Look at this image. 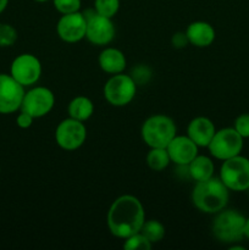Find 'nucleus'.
Wrapping results in <instances>:
<instances>
[{
    "instance_id": "f257e3e1",
    "label": "nucleus",
    "mask_w": 249,
    "mask_h": 250,
    "mask_svg": "<svg viewBox=\"0 0 249 250\" xmlns=\"http://www.w3.org/2000/svg\"><path fill=\"white\" fill-rule=\"evenodd\" d=\"M106 221L112 236L126 239L132 234L141 232L145 221V212L138 198L124 194L112 203L107 211Z\"/></svg>"
},
{
    "instance_id": "f03ea898",
    "label": "nucleus",
    "mask_w": 249,
    "mask_h": 250,
    "mask_svg": "<svg viewBox=\"0 0 249 250\" xmlns=\"http://www.w3.org/2000/svg\"><path fill=\"white\" fill-rule=\"evenodd\" d=\"M228 199L229 189L221 178L214 176L197 182L192 190L193 205L204 214H217L226 208Z\"/></svg>"
},
{
    "instance_id": "7ed1b4c3",
    "label": "nucleus",
    "mask_w": 249,
    "mask_h": 250,
    "mask_svg": "<svg viewBox=\"0 0 249 250\" xmlns=\"http://www.w3.org/2000/svg\"><path fill=\"white\" fill-rule=\"evenodd\" d=\"M141 134L143 142L149 148H166L177 136V127L171 117L158 114L144 121Z\"/></svg>"
},
{
    "instance_id": "20e7f679",
    "label": "nucleus",
    "mask_w": 249,
    "mask_h": 250,
    "mask_svg": "<svg viewBox=\"0 0 249 250\" xmlns=\"http://www.w3.org/2000/svg\"><path fill=\"white\" fill-rule=\"evenodd\" d=\"M246 220L237 210H221L212 221V234L221 243H237L244 238Z\"/></svg>"
},
{
    "instance_id": "39448f33",
    "label": "nucleus",
    "mask_w": 249,
    "mask_h": 250,
    "mask_svg": "<svg viewBox=\"0 0 249 250\" xmlns=\"http://www.w3.org/2000/svg\"><path fill=\"white\" fill-rule=\"evenodd\" d=\"M220 178L229 190L243 192L249 189V159L239 154L225 160L220 168Z\"/></svg>"
},
{
    "instance_id": "423d86ee",
    "label": "nucleus",
    "mask_w": 249,
    "mask_h": 250,
    "mask_svg": "<svg viewBox=\"0 0 249 250\" xmlns=\"http://www.w3.org/2000/svg\"><path fill=\"white\" fill-rule=\"evenodd\" d=\"M137 87L131 75H112L104 85V98L112 106H126L136 97Z\"/></svg>"
},
{
    "instance_id": "0eeeda50",
    "label": "nucleus",
    "mask_w": 249,
    "mask_h": 250,
    "mask_svg": "<svg viewBox=\"0 0 249 250\" xmlns=\"http://www.w3.org/2000/svg\"><path fill=\"white\" fill-rule=\"evenodd\" d=\"M211 156L225 161L241 154L243 149V138L234 128H222L215 132L211 142L208 146Z\"/></svg>"
},
{
    "instance_id": "6e6552de",
    "label": "nucleus",
    "mask_w": 249,
    "mask_h": 250,
    "mask_svg": "<svg viewBox=\"0 0 249 250\" xmlns=\"http://www.w3.org/2000/svg\"><path fill=\"white\" fill-rule=\"evenodd\" d=\"M85 139L87 128L84 124L71 117L62 120L55 129L56 144L63 150H77L85 143Z\"/></svg>"
},
{
    "instance_id": "1a4fd4ad",
    "label": "nucleus",
    "mask_w": 249,
    "mask_h": 250,
    "mask_svg": "<svg viewBox=\"0 0 249 250\" xmlns=\"http://www.w3.org/2000/svg\"><path fill=\"white\" fill-rule=\"evenodd\" d=\"M55 105V95L46 87H34L24 93L20 111H24L34 119L46 116Z\"/></svg>"
},
{
    "instance_id": "9d476101",
    "label": "nucleus",
    "mask_w": 249,
    "mask_h": 250,
    "mask_svg": "<svg viewBox=\"0 0 249 250\" xmlns=\"http://www.w3.org/2000/svg\"><path fill=\"white\" fill-rule=\"evenodd\" d=\"M10 75L23 87H31L42 76L41 60L33 54H21L12 61Z\"/></svg>"
},
{
    "instance_id": "9b49d317",
    "label": "nucleus",
    "mask_w": 249,
    "mask_h": 250,
    "mask_svg": "<svg viewBox=\"0 0 249 250\" xmlns=\"http://www.w3.org/2000/svg\"><path fill=\"white\" fill-rule=\"evenodd\" d=\"M24 87L11 75L0 73V114H12L21 109Z\"/></svg>"
},
{
    "instance_id": "f8f14e48",
    "label": "nucleus",
    "mask_w": 249,
    "mask_h": 250,
    "mask_svg": "<svg viewBox=\"0 0 249 250\" xmlns=\"http://www.w3.org/2000/svg\"><path fill=\"white\" fill-rule=\"evenodd\" d=\"M87 20L81 11L66 14L59 19L56 33L65 43H78L85 38Z\"/></svg>"
},
{
    "instance_id": "ddd939ff",
    "label": "nucleus",
    "mask_w": 249,
    "mask_h": 250,
    "mask_svg": "<svg viewBox=\"0 0 249 250\" xmlns=\"http://www.w3.org/2000/svg\"><path fill=\"white\" fill-rule=\"evenodd\" d=\"M115 34H116V29H115L112 19L102 16L97 12L89 19H87L85 38L93 45H107L114 41Z\"/></svg>"
},
{
    "instance_id": "4468645a",
    "label": "nucleus",
    "mask_w": 249,
    "mask_h": 250,
    "mask_svg": "<svg viewBox=\"0 0 249 250\" xmlns=\"http://www.w3.org/2000/svg\"><path fill=\"white\" fill-rule=\"evenodd\" d=\"M171 163L178 166H187L198 155L199 146L188 136H176L166 146Z\"/></svg>"
},
{
    "instance_id": "2eb2a0df",
    "label": "nucleus",
    "mask_w": 249,
    "mask_h": 250,
    "mask_svg": "<svg viewBox=\"0 0 249 250\" xmlns=\"http://www.w3.org/2000/svg\"><path fill=\"white\" fill-rule=\"evenodd\" d=\"M215 132H216V128H215L214 122L204 116L193 119L187 127V136L199 148H208Z\"/></svg>"
},
{
    "instance_id": "dca6fc26",
    "label": "nucleus",
    "mask_w": 249,
    "mask_h": 250,
    "mask_svg": "<svg viewBox=\"0 0 249 250\" xmlns=\"http://www.w3.org/2000/svg\"><path fill=\"white\" fill-rule=\"evenodd\" d=\"M186 34L188 37L189 44L197 48H207L210 46L215 41V28L205 21L192 22L186 29Z\"/></svg>"
},
{
    "instance_id": "f3484780",
    "label": "nucleus",
    "mask_w": 249,
    "mask_h": 250,
    "mask_svg": "<svg viewBox=\"0 0 249 250\" xmlns=\"http://www.w3.org/2000/svg\"><path fill=\"white\" fill-rule=\"evenodd\" d=\"M100 68L109 75L122 73L127 66V60L124 54L116 48H105L98 58Z\"/></svg>"
},
{
    "instance_id": "a211bd4d",
    "label": "nucleus",
    "mask_w": 249,
    "mask_h": 250,
    "mask_svg": "<svg viewBox=\"0 0 249 250\" xmlns=\"http://www.w3.org/2000/svg\"><path fill=\"white\" fill-rule=\"evenodd\" d=\"M188 175L192 180L195 182H200V181L209 180L210 177L214 176L215 166L211 159L209 156L199 155L198 154L192 161L187 165Z\"/></svg>"
},
{
    "instance_id": "6ab92c4d",
    "label": "nucleus",
    "mask_w": 249,
    "mask_h": 250,
    "mask_svg": "<svg viewBox=\"0 0 249 250\" xmlns=\"http://www.w3.org/2000/svg\"><path fill=\"white\" fill-rule=\"evenodd\" d=\"M67 112L68 117H71V119L85 122L94 114V104L89 98L84 97V95H78L70 102Z\"/></svg>"
},
{
    "instance_id": "aec40b11",
    "label": "nucleus",
    "mask_w": 249,
    "mask_h": 250,
    "mask_svg": "<svg viewBox=\"0 0 249 250\" xmlns=\"http://www.w3.org/2000/svg\"><path fill=\"white\" fill-rule=\"evenodd\" d=\"M171 163L170 155L166 148H150L149 153L146 154V164L153 171L165 170Z\"/></svg>"
},
{
    "instance_id": "412c9836",
    "label": "nucleus",
    "mask_w": 249,
    "mask_h": 250,
    "mask_svg": "<svg viewBox=\"0 0 249 250\" xmlns=\"http://www.w3.org/2000/svg\"><path fill=\"white\" fill-rule=\"evenodd\" d=\"M165 226L161 224L158 220H149V221H144L143 226L141 229V233L150 242L151 244L159 243L163 241L165 237Z\"/></svg>"
},
{
    "instance_id": "4be33fe9",
    "label": "nucleus",
    "mask_w": 249,
    "mask_h": 250,
    "mask_svg": "<svg viewBox=\"0 0 249 250\" xmlns=\"http://www.w3.org/2000/svg\"><path fill=\"white\" fill-rule=\"evenodd\" d=\"M97 14L112 19L120 10V0H94Z\"/></svg>"
},
{
    "instance_id": "5701e85b",
    "label": "nucleus",
    "mask_w": 249,
    "mask_h": 250,
    "mask_svg": "<svg viewBox=\"0 0 249 250\" xmlns=\"http://www.w3.org/2000/svg\"><path fill=\"white\" fill-rule=\"evenodd\" d=\"M153 244L141 233H134L129 236L128 238L124 239V250H150Z\"/></svg>"
},
{
    "instance_id": "b1692460",
    "label": "nucleus",
    "mask_w": 249,
    "mask_h": 250,
    "mask_svg": "<svg viewBox=\"0 0 249 250\" xmlns=\"http://www.w3.org/2000/svg\"><path fill=\"white\" fill-rule=\"evenodd\" d=\"M17 41V31L9 23H0V46L14 45Z\"/></svg>"
},
{
    "instance_id": "393cba45",
    "label": "nucleus",
    "mask_w": 249,
    "mask_h": 250,
    "mask_svg": "<svg viewBox=\"0 0 249 250\" xmlns=\"http://www.w3.org/2000/svg\"><path fill=\"white\" fill-rule=\"evenodd\" d=\"M54 7L61 15L72 14L81 10L82 1L81 0H53Z\"/></svg>"
},
{
    "instance_id": "a878e982",
    "label": "nucleus",
    "mask_w": 249,
    "mask_h": 250,
    "mask_svg": "<svg viewBox=\"0 0 249 250\" xmlns=\"http://www.w3.org/2000/svg\"><path fill=\"white\" fill-rule=\"evenodd\" d=\"M131 77L133 78V81L136 82L137 85L145 84V83H148L149 80H150L151 71L146 65H137L136 67H133V70H132Z\"/></svg>"
},
{
    "instance_id": "bb28decb",
    "label": "nucleus",
    "mask_w": 249,
    "mask_h": 250,
    "mask_svg": "<svg viewBox=\"0 0 249 250\" xmlns=\"http://www.w3.org/2000/svg\"><path fill=\"white\" fill-rule=\"evenodd\" d=\"M233 128L241 134L243 139L249 138V114H242L234 121Z\"/></svg>"
},
{
    "instance_id": "cd10ccee",
    "label": "nucleus",
    "mask_w": 249,
    "mask_h": 250,
    "mask_svg": "<svg viewBox=\"0 0 249 250\" xmlns=\"http://www.w3.org/2000/svg\"><path fill=\"white\" fill-rule=\"evenodd\" d=\"M171 44L173 48L176 49H183L189 44L188 37L186 32H176L172 37H171Z\"/></svg>"
},
{
    "instance_id": "c85d7f7f",
    "label": "nucleus",
    "mask_w": 249,
    "mask_h": 250,
    "mask_svg": "<svg viewBox=\"0 0 249 250\" xmlns=\"http://www.w3.org/2000/svg\"><path fill=\"white\" fill-rule=\"evenodd\" d=\"M34 120L36 119H34V117H32L29 114H27V112H24V111H21L19 114V116H17L16 124L20 128L26 129V128H29V127L33 125Z\"/></svg>"
},
{
    "instance_id": "c756f323",
    "label": "nucleus",
    "mask_w": 249,
    "mask_h": 250,
    "mask_svg": "<svg viewBox=\"0 0 249 250\" xmlns=\"http://www.w3.org/2000/svg\"><path fill=\"white\" fill-rule=\"evenodd\" d=\"M7 4H9V0H0V14L5 11V9L7 7Z\"/></svg>"
},
{
    "instance_id": "7c9ffc66",
    "label": "nucleus",
    "mask_w": 249,
    "mask_h": 250,
    "mask_svg": "<svg viewBox=\"0 0 249 250\" xmlns=\"http://www.w3.org/2000/svg\"><path fill=\"white\" fill-rule=\"evenodd\" d=\"M244 237L249 239V217L246 220V225H244Z\"/></svg>"
},
{
    "instance_id": "2f4dec72",
    "label": "nucleus",
    "mask_w": 249,
    "mask_h": 250,
    "mask_svg": "<svg viewBox=\"0 0 249 250\" xmlns=\"http://www.w3.org/2000/svg\"><path fill=\"white\" fill-rule=\"evenodd\" d=\"M34 1H37V2H45V1H49V0H34Z\"/></svg>"
}]
</instances>
